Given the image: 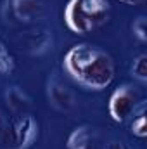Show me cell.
Returning <instances> with one entry per match:
<instances>
[{"label": "cell", "instance_id": "obj_1", "mask_svg": "<svg viewBox=\"0 0 147 149\" xmlns=\"http://www.w3.org/2000/svg\"><path fill=\"white\" fill-rule=\"evenodd\" d=\"M62 70L80 87L101 92L106 90L116 76V64L109 52L92 43H76L68 49Z\"/></svg>", "mask_w": 147, "mask_h": 149}, {"label": "cell", "instance_id": "obj_2", "mask_svg": "<svg viewBox=\"0 0 147 149\" xmlns=\"http://www.w3.org/2000/svg\"><path fill=\"white\" fill-rule=\"evenodd\" d=\"M109 14V0H68L64 7V24L74 35H88L104 26Z\"/></svg>", "mask_w": 147, "mask_h": 149}, {"label": "cell", "instance_id": "obj_3", "mask_svg": "<svg viewBox=\"0 0 147 149\" xmlns=\"http://www.w3.org/2000/svg\"><path fill=\"white\" fill-rule=\"evenodd\" d=\"M40 125L31 114L16 116L2 132L3 149H30L38 141Z\"/></svg>", "mask_w": 147, "mask_h": 149}, {"label": "cell", "instance_id": "obj_4", "mask_svg": "<svg viewBox=\"0 0 147 149\" xmlns=\"http://www.w3.org/2000/svg\"><path fill=\"white\" fill-rule=\"evenodd\" d=\"M140 104H142V99L137 87H133V83H121L109 95L107 111L112 121L125 123L132 118V114L137 111Z\"/></svg>", "mask_w": 147, "mask_h": 149}, {"label": "cell", "instance_id": "obj_5", "mask_svg": "<svg viewBox=\"0 0 147 149\" xmlns=\"http://www.w3.org/2000/svg\"><path fill=\"white\" fill-rule=\"evenodd\" d=\"M47 97L49 102L59 111H69L74 106V97L71 90L64 83H61V80L55 76H52L47 83Z\"/></svg>", "mask_w": 147, "mask_h": 149}, {"label": "cell", "instance_id": "obj_6", "mask_svg": "<svg viewBox=\"0 0 147 149\" xmlns=\"http://www.w3.org/2000/svg\"><path fill=\"white\" fill-rule=\"evenodd\" d=\"M12 14L21 23H33L43 16V2L42 0H10Z\"/></svg>", "mask_w": 147, "mask_h": 149}, {"label": "cell", "instance_id": "obj_7", "mask_svg": "<svg viewBox=\"0 0 147 149\" xmlns=\"http://www.w3.org/2000/svg\"><path fill=\"white\" fill-rule=\"evenodd\" d=\"M94 128L90 125H78L66 139V149H90Z\"/></svg>", "mask_w": 147, "mask_h": 149}, {"label": "cell", "instance_id": "obj_8", "mask_svg": "<svg viewBox=\"0 0 147 149\" xmlns=\"http://www.w3.org/2000/svg\"><path fill=\"white\" fill-rule=\"evenodd\" d=\"M5 101H7V106L12 111H21L23 108H26L30 104L28 95L19 87H9L7 92H5Z\"/></svg>", "mask_w": 147, "mask_h": 149}, {"label": "cell", "instance_id": "obj_9", "mask_svg": "<svg viewBox=\"0 0 147 149\" xmlns=\"http://www.w3.org/2000/svg\"><path fill=\"white\" fill-rule=\"evenodd\" d=\"M132 116H133L132 121H130L132 134L135 137H139V139H144L147 134V130H146V104H144V101H142V104L137 108V111L133 113Z\"/></svg>", "mask_w": 147, "mask_h": 149}, {"label": "cell", "instance_id": "obj_10", "mask_svg": "<svg viewBox=\"0 0 147 149\" xmlns=\"http://www.w3.org/2000/svg\"><path fill=\"white\" fill-rule=\"evenodd\" d=\"M14 70H16V61L9 52V49L5 47V43L0 42V76L12 74Z\"/></svg>", "mask_w": 147, "mask_h": 149}, {"label": "cell", "instance_id": "obj_11", "mask_svg": "<svg viewBox=\"0 0 147 149\" xmlns=\"http://www.w3.org/2000/svg\"><path fill=\"white\" fill-rule=\"evenodd\" d=\"M132 76L140 81V83H146L147 81V56L146 54H139L133 63H132Z\"/></svg>", "mask_w": 147, "mask_h": 149}, {"label": "cell", "instance_id": "obj_12", "mask_svg": "<svg viewBox=\"0 0 147 149\" xmlns=\"http://www.w3.org/2000/svg\"><path fill=\"white\" fill-rule=\"evenodd\" d=\"M132 31H133V35L139 38L140 42H146L147 40V21H146V16H139L137 19H133V23H132Z\"/></svg>", "mask_w": 147, "mask_h": 149}, {"label": "cell", "instance_id": "obj_13", "mask_svg": "<svg viewBox=\"0 0 147 149\" xmlns=\"http://www.w3.org/2000/svg\"><path fill=\"white\" fill-rule=\"evenodd\" d=\"M104 149H132V148L126 142H123V141H111Z\"/></svg>", "mask_w": 147, "mask_h": 149}, {"label": "cell", "instance_id": "obj_14", "mask_svg": "<svg viewBox=\"0 0 147 149\" xmlns=\"http://www.w3.org/2000/svg\"><path fill=\"white\" fill-rule=\"evenodd\" d=\"M118 2H121V3H125V5H140V3H144L146 0H118Z\"/></svg>", "mask_w": 147, "mask_h": 149}, {"label": "cell", "instance_id": "obj_15", "mask_svg": "<svg viewBox=\"0 0 147 149\" xmlns=\"http://www.w3.org/2000/svg\"><path fill=\"white\" fill-rule=\"evenodd\" d=\"M2 123H3V114H2V111H0V128H2Z\"/></svg>", "mask_w": 147, "mask_h": 149}]
</instances>
